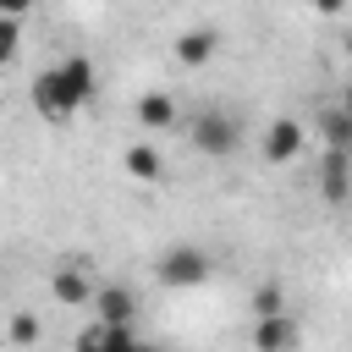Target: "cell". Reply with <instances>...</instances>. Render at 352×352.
<instances>
[{"label":"cell","mask_w":352,"mask_h":352,"mask_svg":"<svg viewBox=\"0 0 352 352\" xmlns=\"http://www.w3.org/2000/svg\"><path fill=\"white\" fill-rule=\"evenodd\" d=\"M88 308H94V319H138V297L126 286H94Z\"/></svg>","instance_id":"10"},{"label":"cell","mask_w":352,"mask_h":352,"mask_svg":"<svg viewBox=\"0 0 352 352\" xmlns=\"http://www.w3.org/2000/svg\"><path fill=\"white\" fill-rule=\"evenodd\" d=\"M319 132H324V143H346V138H352V116H346L341 104H330L324 121H319Z\"/></svg>","instance_id":"14"},{"label":"cell","mask_w":352,"mask_h":352,"mask_svg":"<svg viewBox=\"0 0 352 352\" xmlns=\"http://www.w3.org/2000/svg\"><path fill=\"white\" fill-rule=\"evenodd\" d=\"M28 99H33V110H38L44 121H72V116H77V104L66 99V88H60L55 66H44V72L33 77V94H28Z\"/></svg>","instance_id":"4"},{"label":"cell","mask_w":352,"mask_h":352,"mask_svg":"<svg viewBox=\"0 0 352 352\" xmlns=\"http://www.w3.org/2000/svg\"><path fill=\"white\" fill-rule=\"evenodd\" d=\"M220 55V28H187L176 33V60L182 66H209Z\"/></svg>","instance_id":"9"},{"label":"cell","mask_w":352,"mask_h":352,"mask_svg":"<svg viewBox=\"0 0 352 352\" xmlns=\"http://www.w3.org/2000/svg\"><path fill=\"white\" fill-rule=\"evenodd\" d=\"M132 341H138V319H94L77 330L82 352H110V346H132Z\"/></svg>","instance_id":"6"},{"label":"cell","mask_w":352,"mask_h":352,"mask_svg":"<svg viewBox=\"0 0 352 352\" xmlns=\"http://www.w3.org/2000/svg\"><path fill=\"white\" fill-rule=\"evenodd\" d=\"M22 50V16H0V66H11Z\"/></svg>","instance_id":"15"},{"label":"cell","mask_w":352,"mask_h":352,"mask_svg":"<svg viewBox=\"0 0 352 352\" xmlns=\"http://www.w3.org/2000/svg\"><path fill=\"white\" fill-rule=\"evenodd\" d=\"M319 187L330 204H346V143H330V154L319 165Z\"/></svg>","instance_id":"13"},{"label":"cell","mask_w":352,"mask_h":352,"mask_svg":"<svg viewBox=\"0 0 352 352\" xmlns=\"http://www.w3.org/2000/svg\"><path fill=\"white\" fill-rule=\"evenodd\" d=\"M292 341H297V330H292L286 308H280V314H258V324H253V346H258V352H286Z\"/></svg>","instance_id":"11"},{"label":"cell","mask_w":352,"mask_h":352,"mask_svg":"<svg viewBox=\"0 0 352 352\" xmlns=\"http://www.w3.org/2000/svg\"><path fill=\"white\" fill-rule=\"evenodd\" d=\"M160 280L165 286H204L209 280V253L204 248H165L160 253Z\"/></svg>","instance_id":"2"},{"label":"cell","mask_w":352,"mask_h":352,"mask_svg":"<svg viewBox=\"0 0 352 352\" xmlns=\"http://www.w3.org/2000/svg\"><path fill=\"white\" fill-rule=\"evenodd\" d=\"M192 143H198L204 154H231V148H236V121L220 116V110H204V116L192 121Z\"/></svg>","instance_id":"8"},{"label":"cell","mask_w":352,"mask_h":352,"mask_svg":"<svg viewBox=\"0 0 352 352\" xmlns=\"http://www.w3.org/2000/svg\"><path fill=\"white\" fill-rule=\"evenodd\" d=\"M138 126H143V132H176V126H182V104H176V94L148 88V94L138 99Z\"/></svg>","instance_id":"7"},{"label":"cell","mask_w":352,"mask_h":352,"mask_svg":"<svg viewBox=\"0 0 352 352\" xmlns=\"http://www.w3.org/2000/svg\"><path fill=\"white\" fill-rule=\"evenodd\" d=\"M253 314H280V286H258L253 292Z\"/></svg>","instance_id":"17"},{"label":"cell","mask_w":352,"mask_h":352,"mask_svg":"<svg viewBox=\"0 0 352 352\" xmlns=\"http://www.w3.org/2000/svg\"><path fill=\"white\" fill-rule=\"evenodd\" d=\"M38 0H0V16H28Z\"/></svg>","instance_id":"18"},{"label":"cell","mask_w":352,"mask_h":352,"mask_svg":"<svg viewBox=\"0 0 352 352\" xmlns=\"http://www.w3.org/2000/svg\"><path fill=\"white\" fill-rule=\"evenodd\" d=\"M50 297H55V302H66V308H88V297H94L88 264H82V258H60V264H55V275H50Z\"/></svg>","instance_id":"3"},{"label":"cell","mask_w":352,"mask_h":352,"mask_svg":"<svg viewBox=\"0 0 352 352\" xmlns=\"http://www.w3.org/2000/svg\"><path fill=\"white\" fill-rule=\"evenodd\" d=\"M302 6H314V11H319V16H336V11H341V6H346V0H302Z\"/></svg>","instance_id":"19"},{"label":"cell","mask_w":352,"mask_h":352,"mask_svg":"<svg viewBox=\"0 0 352 352\" xmlns=\"http://www.w3.org/2000/svg\"><path fill=\"white\" fill-rule=\"evenodd\" d=\"M121 165H126V176H132V182H160V176H165V160H160V148H154V143H126Z\"/></svg>","instance_id":"12"},{"label":"cell","mask_w":352,"mask_h":352,"mask_svg":"<svg viewBox=\"0 0 352 352\" xmlns=\"http://www.w3.org/2000/svg\"><path fill=\"white\" fill-rule=\"evenodd\" d=\"M11 341H16V346L38 341V319H33V314H16V319H11Z\"/></svg>","instance_id":"16"},{"label":"cell","mask_w":352,"mask_h":352,"mask_svg":"<svg viewBox=\"0 0 352 352\" xmlns=\"http://www.w3.org/2000/svg\"><path fill=\"white\" fill-rule=\"evenodd\" d=\"M302 143H308V126L292 121V116H280V121H270V132H264V160H270V165H292V160L302 154Z\"/></svg>","instance_id":"5"},{"label":"cell","mask_w":352,"mask_h":352,"mask_svg":"<svg viewBox=\"0 0 352 352\" xmlns=\"http://www.w3.org/2000/svg\"><path fill=\"white\" fill-rule=\"evenodd\" d=\"M55 77H60V88H66V99L82 110L94 94H99V66L82 55V50H72V55H60L55 60Z\"/></svg>","instance_id":"1"}]
</instances>
